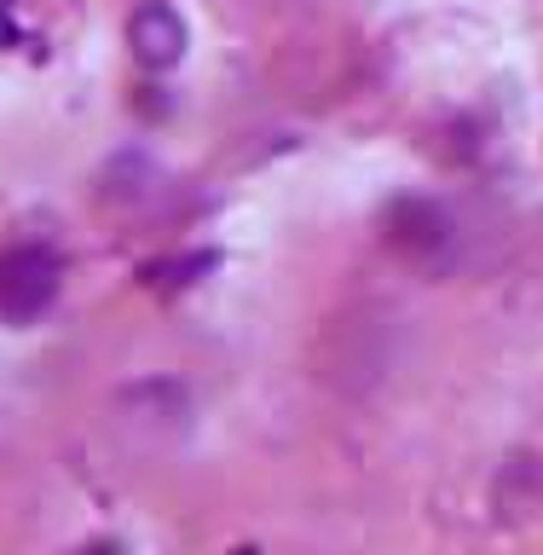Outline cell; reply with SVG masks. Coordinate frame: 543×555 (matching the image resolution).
Returning <instances> with one entry per match:
<instances>
[{
  "mask_svg": "<svg viewBox=\"0 0 543 555\" xmlns=\"http://www.w3.org/2000/svg\"><path fill=\"white\" fill-rule=\"evenodd\" d=\"M59 289H64L59 249H47V243H12V249H0V324L24 330L35 319H47Z\"/></svg>",
  "mask_w": 543,
  "mask_h": 555,
  "instance_id": "obj_1",
  "label": "cell"
},
{
  "mask_svg": "<svg viewBox=\"0 0 543 555\" xmlns=\"http://www.w3.org/2000/svg\"><path fill=\"white\" fill-rule=\"evenodd\" d=\"M185 17L163 7V0H145L133 17H128V52H133V64H145L151 76H163V69H173L185 59Z\"/></svg>",
  "mask_w": 543,
  "mask_h": 555,
  "instance_id": "obj_2",
  "label": "cell"
},
{
  "mask_svg": "<svg viewBox=\"0 0 543 555\" xmlns=\"http://www.w3.org/2000/svg\"><path fill=\"white\" fill-rule=\"evenodd\" d=\"M17 41V12H12V0H0V47H12Z\"/></svg>",
  "mask_w": 543,
  "mask_h": 555,
  "instance_id": "obj_3",
  "label": "cell"
},
{
  "mask_svg": "<svg viewBox=\"0 0 543 555\" xmlns=\"http://www.w3.org/2000/svg\"><path fill=\"white\" fill-rule=\"evenodd\" d=\"M76 555H121V544H111V538H99V544H81Z\"/></svg>",
  "mask_w": 543,
  "mask_h": 555,
  "instance_id": "obj_4",
  "label": "cell"
},
{
  "mask_svg": "<svg viewBox=\"0 0 543 555\" xmlns=\"http://www.w3.org/2000/svg\"><path fill=\"white\" fill-rule=\"evenodd\" d=\"M232 555H260V550H255V544H237V550H232Z\"/></svg>",
  "mask_w": 543,
  "mask_h": 555,
  "instance_id": "obj_5",
  "label": "cell"
}]
</instances>
